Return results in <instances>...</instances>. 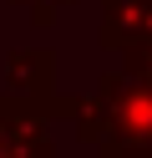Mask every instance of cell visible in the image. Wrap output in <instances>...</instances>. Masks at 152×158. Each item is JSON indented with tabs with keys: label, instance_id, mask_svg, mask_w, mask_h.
Listing matches in <instances>:
<instances>
[{
	"label": "cell",
	"instance_id": "obj_1",
	"mask_svg": "<svg viewBox=\"0 0 152 158\" xmlns=\"http://www.w3.org/2000/svg\"><path fill=\"white\" fill-rule=\"evenodd\" d=\"M71 123L96 158H152V82L132 72H101L91 97L71 107Z\"/></svg>",
	"mask_w": 152,
	"mask_h": 158
},
{
	"label": "cell",
	"instance_id": "obj_4",
	"mask_svg": "<svg viewBox=\"0 0 152 158\" xmlns=\"http://www.w3.org/2000/svg\"><path fill=\"white\" fill-rule=\"evenodd\" d=\"M101 51L127 56L152 46V0H101Z\"/></svg>",
	"mask_w": 152,
	"mask_h": 158
},
{
	"label": "cell",
	"instance_id": "obj_2",
	"mask_svg": "<svg viewBox=\"0 0 152 158\" xmlns=\"http://www.w3.org/2000/svg\"><path fill=\"white\" fill-rule=\"evenodd\" d=\"M5 97L36 107L41 117H71L76 97L56 92V51L46 46H15L5 56Z\"/></svg>",
	"mask_w": 152,
	"mask_h": 158
},
{
	"label": "cell",
	"instance_id": "obj_3",
	"mask_svg": "<svg viewBox=\"0 0 152 158\" xmlns=\"http://www.w3.org/2000/svg\"><path fill=\"white\" fill-rule=\"evenodd\" d=\"M0 158H56L51 117L0 92Z\"/></svg>",
	"mask_w": 152,
	"mask_h": 158
}]
</instances>
